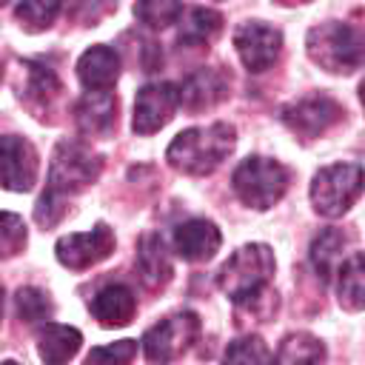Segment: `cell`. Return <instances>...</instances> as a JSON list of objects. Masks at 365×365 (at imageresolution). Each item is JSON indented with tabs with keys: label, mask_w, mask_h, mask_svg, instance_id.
I'll return each instance as SVG.
<instances>
[{
	"label": "cell",
	"mask_w": 365,
	"mask_h": 365,
	"mask_svg": "<svg viewBox=\"0 0 365 365\" xmlns=\"http://www.w3.org/2000/svg\"><path fill=\"white\" fill-rule=\"evenodd\" d=\"M234 143H237L234 125H228V123H211V125L180 131L171 140V145L165 151V160L171 163V168H177L182 174L205 177V174H211L231 154Z\"/></svg>",
	"instance_id": "6da1fadb"
},
{
	"label": "cell",
	"mask_w": 365,
	"mask_h": 365,
	"mask_svg": "<svg viewBox=\"0 0 365 365\" xmlns=\"http://www.w3.org/2000/svg\"><path fill=\"white\" fill-rule=\"evenodd\" d=\"M305 48H308V57L319 68L334 71V74H351L362 66L365 40H362V31L356 26L328 20V23H319L308 31Z\"/></svg>",
	"instance_id": "7a4b0ae2"
},
{
	"label": "cell",
	"mask_w": 365,
	"mask_h": 365,
	"mask_svg": "<svg viewBox=\"0 0 365 365\" xmlns=\"http://www.w3.org/2000/svg\"><path fill=\"white\" fill-rule=\"evenodd\" d=\"M274 254L268 245L262 242H251L237 248L228 262L220 268L217 274V285L222 288V294H228L237 305L259 297L268 291V279L274 274Z\"/></svg>",
	"instance_id": "3957f363"
},
{
	"label": "cell",
	"mask_w": 365,
	"mask_h": 365,
	"mask_svg": "<svg viewBox=\"0 0 365 365\" xmlns=\"http://www.w3.org/2000/svg\"><path fill=\"white\" fill-rule=\"evenodd\" d=\"M100 168H103V160L91 148H86L83 143L63 140L51 154L48 185H46L43 194L57 200V202H66V197L80 194L83 188H88L100 177Z\"/></svg>",
	"instance_id": "277c9868"
},
{
	"label": "cell",
	"mask_w": 365,
	"mask_h": 365,
	"mask_svg": "<svg viewBox=\"0 0 365 365\" xmlns=\"http://www.w3.org/2000/svg\"><path fill=\"white\" fill-rule=\"evenodd\" d=\"M288 180H291V174L279 160L248 157L234 168L231 185L248 208L265 211L282 200V194L288 191Z\"/></svg>",
	"instance_id": "5b68a950"
},
{
	"label": "cell",
	"mask_w": 365,
	"mask_h": 365,
	"mask_svg": "<svg viewBox=\"0 0 365 365\" xmlns=\"http://www.w3.org/2000/svg\"><path fill=\"white\" fill-rule=\"evenodd\" d=\"M362 191L359 163H334L317 171L311 182V202L322 217H342Z\"/></svg>",
	"instance_id": "8992f818"
},
{
	"label": "cell",
	"mask_w": 365,
	"mask_h": 365,
	"mask_svg": "<svg viewBox=\"0 0 365 365\" xmlns=\"http://www.w3.org/2000/svg\"><path fill=\"white\" fill-rule=\"evenodd\" d=\"M197 336H200V317L191 311H180V314L160 319L154 328L145 331L143 351L151 362H171L182 356L194 345Z\"/></svg>",
	"instance_id": "52a82bcc"
},
{
	"label": "cell",
	"mask_w": 365,
	"mask_h": 365,
	"mask_svg": "<svg viewBox=\"0 0 365 365\" xmlns=\"http://www.w3.org/2000/svg\"><path fill=\"white\" fill-rule=\"evenodd\" d=\"M279 120L288 125L291 134H297L302 140H314L342 120V108L328 94H308V97H299L297 103L285 106L279 111Z\"/></svg>",
	"instance_id": "ba28073f"
},
{
	"label": "cell",
	"mask_w": 365,
	"mask_h": 365,
	"mask_svg": "<svg viewBox=\"0 0 365 365\" xmlns=\"http://www.w3.org/2000/svg\"><path fill=\"white\" fill-rule=\"evenodd\" d=\"M234 48H237L242 66L248 71L259 74L277 63V57L282 51V34H279V29H274L262 20H251L234 31Z\"/></svg>",
	"instance_id": "9c48e42d"
},
{
	"label": "cell",
	"mask_w": 365,
	"mask_h": 365,
	"mask_svg": "<svg viewBox=\"0 0 365 365\" xmlns=\"http://www.w3.org/2000/svg\"><path fill=\"white\" fill-rule=\"evenodd\" d=\"M54 251H57L60 265H66L71 271H86V268L103 262L114 251V234L106 222H97L91 231L60 237Z\"/></svg>",
	"instance_id": "30bf717a"
},
{
	"label": "cell",
	"mask_w": 365,
	"mask_h": 365,
	"mask_svg": "<svg viewBox=\"0 0 365 365\" xmlns=\"http://www.w3.org/2000/svg\"><path fill=\"white\" fill-rule=\"evenodd\" d=\"M37 182V151L26 137H0V185L9 191H31Z\"/></svg>",
	"instance_id": "8fae6325"
},
{
	"label": "cell",
	"mask_w": 365,
	"mask_h": 365,
	"mask_svg": "<svg viewBox=\"0 0 365 365\" xmlns=\"http://www.w3.org/2000/svg\"><path fill=\"white\" fill-rule=\"evenodd\" d=\"M180 106V88L174 83H148L137 91L134 100V131L154 134L160 131Z\"/></svg>",
	"instance_id": "7c38bea8"
},
{
	"label": "cell",
	"mask_w": 365,
	"mask_h": 365,
	"mask_svg": "<svg viewBox=\"0 0 365 365\" xmlns=\"http://www.w3.org/2000/svg\"><path fill=\"white\" fill-rule=\"evenodd\" d=\"M228 86H231V80L220 66H202L182 80L180 106H185L188 111L214 108L217 103H222L228 97Z\"/></svg>",
	"instance_id": "4fadbf2b"
},
{
	"label": "cell",
	"mask_w": 365,
	"mask_h": 365,
	"mask_svg": "<svg viewBox=\"0 0 365 365\" xmlns=\"http://www.w3.org/2000/svg\"><path fill=\"white\" fill-rule=\"evenodd\" d=\"M222 234L211 220H188L174 231V251L188 262H205L220 251Z\"/></svg>",
	"instance_id": "5bb4252c"
},
{
	"label": "cell",
	"mask_w": 365,
	"mask_h": 365,
	"mask_svg": "<svg viewBox=\"0 0 365 365\" xmlns=\"http://www.w3.org/2000/svg\"><path fill=\"white\" fill-rule=\"evenodd\" d=\"M77 77L88 91H108L120 77V57L111 46H91L77 60Z\"/></svg>",
	"instance_id": "9a60e30c"
},
{
	"label": "cell",
	"mask_w": 365,
	"mask_h": 365,
	"mask_svg": "<svg viewBox=\"0 0 365 365\" xmlns=\"http://www.w3.org/2000/svg\"><path fill=\"white\" fill-rule=\"evenodd\" d=\"M74 120L83 134L106 137L117 125V100L111 91H88L74 108Z\"/></svg>",
	"instance_id": "2e32d148"
},
{
	"label": "cell",
	"mask_w": 365,
	"mask_h": 365,
	"mask_svg": "<svg viewBox=\"0 0 365 365\" xmlns=\"http://www.w3.org/2000/svg\"><path fill=\"white\" fill-rule=\"evenodd\" d=\"M134 311H137V297L128 285H120V282L106 285L91 299V314L103 328H120L131 322Z\"/></svg>",
	"instance_id": "e0dca14e"
},
{
	"label": "cell",
	"mask_w": 365,
	"mask_h": 365,
	"mask_svg": "<svg viewBox=\"0 0 365 365\" xmlns=\"http://www.w3.org/2000/svg\"><path fill=\"white\" fill-rule=\"evenodd\" d=\"M171 257L160 234H145L137 245V274L145 288L157 291L171 279Z\"/></svg>",
	"instance_id": "ac0fdd59"
},
{
	"label": "cell",
	"mask_w": 365,
	"mask_h": 365,
	"mask_svg": "<svg viewBox=\"0 0 365 365\" xmlns=\"http://www.w3.org/2000/svg\"><path fill=\"white\" fill-rule=\"evenodd\" d=\"M80 331L68 328V325H57V322H46L37 334V351L40 359L46 362H66L80 351Z\"/></svg>",
	"instance_id": "d6986e66"
},
{
	"label": "cell",
	"mask_w": 365,
	"mask_h": 365,
	"mask_svg": "<svg viewBox=\"0 0 365 365\" xmlns=\"http://www.w3.org/2000/svg\"><path fill=\"white\" fill-rule=\"evenodd\" d=\"M220 31H222V14L211 9H191L180 23L177 40L185 48H200V46H208Z\"/></svg>",
	"instance_id": "ffe728a7"
},
{
	"label": "cell",
	"mask_w": 365,
	"mask_h": 365,
	"mask_svg": "<svg viewBox=\"0 0 365 365\" xmlns=\"http://www.w3.org/2000/svg\"><path fill=\"white\" fill-rule=\"evenodd\" d=\"M348 245V237L339 228H325L314 237L311 242V265L317 271V277L331 279L342 262V248Z\"/></svg>",
	"instance_id": "44dd1931"
},
{
	"label": "cell",
	"mask_w": 365,
	"mask_h": 365,
	"mask_svg": "<svg viewBox=\"0 0 365 365\" xmlns=\"http://www.w3.org/2000/svg\"><path fill=\"white\" fill-rule=\"evenodd\" d=\"M339 274V282H336V291H339V305L345 311H359L365 305V274H362V254L354 251L348 259L339 262L336 268Z\"/></svg>",
	"instance_id": "7402d4cb"
},
{
	"label": "cell",
	"mask_w": 365,
	"mask_h": 365,
	"mask_svg": "<svg viewBox=\"0 0 365 365\" xmlns=\"http://www.w3.org/2000/svg\"><path fill=\"white\" fill-rule=\"evenodd\" d=\"M29 68V83H26V97L34 108L46 111L57 97H60V80L57 74L43 66V63H26Z\"/></svg>",
	"instance_id": "603a6c76"
},
{
	"label": "cell",
	"mask_w": 365,
	"mask_h": 365,
	"mask_svg": "<svg viewBox=\"0 0 365 365\" xmlns=\"http://www.w3.org/2000/svg\"><path fill=\"white\" fill-rule=\"evenodd\" d=\"M182 14V0H137L134 17L148 29H165Z\"/></svg>",
	"instance_id": "cb8c5ba5"
},
{
	"label": "cell",
	"mask_w": 365,
	"mask_h": 365,
	"mask_svg": "<svg viewBox=\"0 0 365 365\" xmlns=\"http://www.w3.org/2000/svg\"><path fill=\"white\" fill-rule=\"evenodd\" d=\"M14 305H17V317L26 322V325H40V322H48L51 314H54V305L48 299L46 291L40 288H20L17 297H14Z\"/></svg>",
	"instance_id": "d4e9b609"
},
{
	"label": "cell",
	"mask_w": 365,
	"mask_h": 365,
	"mask_svg": "<svg viewBox=\"0 0 365 365\" xmlns=\"http://www.w3.org/2000/svg\"><path fill=\"white\" fill-rule=\"evenodd\" d=\"M60 9H63V0H20L17 20L26 31H43L57 20Z\"/></svg>",
	"instance_id": "484cf974"
},
{
	"label": "cell",
	"mask_w": 365,
	"mask_h": 365,
	"mask_svg": "<svg viewBox=\"0 0 365 365\" xmlns=\"http://www.w3.org/2000/svg\"><path fill=\"white\" fill-rule=\"evenodd\" d=\"M277 359L279 362H319L325 359V348L311 334H291L282 339Z\"/></svg>",
	"instance_id": "4316f807"
},
{
	"label": "cell",
	"mask_w": 365,
	"mask_h": 365,
	"mask_svg": "<svg viewBox=\"0 0 365 365\" xmlns=\"http://www.w3.org/2000/svg\"><path fill=\"white\" fill-rule=\"evenodd\" d=\"M26 245V222L11 211H0V259L20 254Z\"/></svg>",
	"instance_id": "83f0119b"
},
{
	"label": "cell",
	"mask_w": 365,
	"mask_h": 365,
	"mask_svg": "<svg viewBox=\"0 0 365 365\" xmlns=\"http://www.w3.org/2000/svg\"><path fill=\"white\" fill-rule=\"evenodd\" d=\"M225 359L228 362H268L271 351L265 348V342L259 336H242L225 348Z\"/></svg>",
	"instance_id": "f1b7e54d"
},
{
	"label": "cell",
	"mask_w": 365,
	"mask_h": 365,
	"mask_svg": "<svg viewBox=\"0 0 365 365\" xmlns=\"http://www.w3.org/2000/svg\"><path fill=\"white\" fill-rule=\"evenodd\" d=\"M114 6H117V0H68L71 17H74L77 23H83V26L100 23Z\"/></svg>",
	"instance_id": "f546056e"
},
{
	"label": "cell",
	"mask_w": 365,
	"mask_h": 365,
	"mask_svg": "<svg viewBox=\"0 0 365 365\" xmlns=\"http://www.w3.org/2000/svg\"><path fill=\"white\" fill-rule=\"evenodd\" d=\"M134 354H137V342L134 339H120L114 345L94 348L88 354V362H128Z\"/></svg>",
	"instance_id": "4dcf8cb0"
},
{
	"label": "cell",
	"mask_w": 365,
	"mask_h": 365,
	"mask_svg": "<svg viewBox=\"0 0 365 365\" xmlns=\"http://www.w3.org/2000/svg\"><path fill=\"white\" fill-rule=\"evenodd\" d=\"M279 6H299V3H308V0H277Z\"/></svg>",
	"instance_id": "1f68e13d"
},
{
	"label": "cell",
	"mask_w": 365,
	"mask_h": 365,
	"mask_svg": "<svg viewBox=\"0 0 365 365\" xmlns=\"http://www.w3.org/2000/svg\"><path fill=\"white\" fill-rule=\"evenodd\" d=\"M0 317H3V285H0Z\"/></svg>",
	"instance_id": "d6a6232c"
},
{
	"label": "cell",
	"mask_w": 365,
	"mask_h": 365,
	"mask_svg": "<svg viewBox=\"0 0 365 365\" xmlns=\"http://www.w3.org/2000/svg\"><path fill=\"white\" fill-rule=\"evenodd\" d=\"M0 77H3V66H0Z\"/></svg>",
	"instance_id": "836d02e7"
},
{
	"label": "cell",
	"mask_w": 365,
	"mask_h": 365,
	"mask_svg": "<svg viewBox=\"0 0 365 365\" xmlns=\"http://www.w3.org/2000/svg\"><path fill=\"white\" fill-rule=\"evenodd\" d=\"M3 3H9V0H0V6H3Z\"/></svg>",
	"instance_id": "e575fe53"
}]
</instances>
